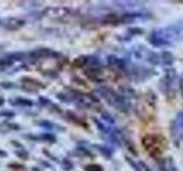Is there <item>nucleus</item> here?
<instances>
[{
    "label": "nucleus",
    "mask_w": 183,
    "mask_h": 171,
    "mask_svg": "<svg viewBox=\"0 0 183 171\" xmlns=\"http://www.w3.org/2000/svg\"><path fill=\"white\" fill-rule=\"evenodd\" d=\"M4 103H5V99L2 97H0V106H1V105H4Z\"/></svg>",
    "instance_id": "6"
},
{
    "label": "nucleus",
    "mask_w": 183,
    "mask_h": 171,
    "mask_svg": "<svg viewBox=\"0 0 183 171\" xmlns=\"http://www.w3.org/2000/svg\"><path fill=\"white\" fill-rule=\"evenodd\" d=\"M6 155H7V154L5 153L4 151H1V150H0V156H6Z\"/></svg>",
    "instance_id": "5"
},
{
    "label": "nucleus",
    "mask_w": 183,
    "mask_h": 171,
    "mask_svg": "<svg viewBox=\"0 0 183 171\" xmlns=\"http://www.w3.org/2000/svg\"><path fill=\"white\" fill-rule=\"evenodd\" d=\"M11 103L15 106H32L33 104L30 99H24V98H15L11 101Z\"/></svg>",
    "instance_id": "2"
},
{
    "label": "nucleus",
    "mask_w": 183,
    "mask_h": 171,
    "mask_svg": "<svg viewBox=\"0 0 183 171\" xmlns=\"http://www.w3.org/2000/svg\"><path fill=\"white\" fill-rule=\"evenodd\" d=\"M1 25L4 26L6 30L9 31H14V30H18L24 25V21L22 20H17V18H7L1 22Z\"/></svg>",
    "instance_id": "1"
},
{
    "label": "nucleus",
    "mask_w": 183,
    "mask_h": 171,
    "mask_svg": "<svg viewBox=\"0 0 183 171\" xmlns=\"http://www.w3.org/2000/svg\"><path fill=\"white\" fill-rule=\"evenodd\" d=\"M86 171H102V169L97 165H87L86 167Z\"/></svg>",
    "instance_id": "3"
},
{
    "label": "nucleus",
    "mask_w": 183,
    "mask_h": 171,
    "mask_svg": "<svg viewBox=\"0 0 183 171\" xmlns=\"http://www.w3.org/2000/svg\"><path fill=\"white\" fill-rule=\"evenodd\" d=\"M16 155H18V156L21 157V159H23V160H24V159H26V157L29 156V154L26 153V152H25V151H17V152H16Z\"/></svg>",
    "instance_id": "4"
}]
</instances>
